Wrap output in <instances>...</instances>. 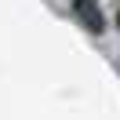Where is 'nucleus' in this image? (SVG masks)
Masks as SVG:
<instances>
[{
    "instance_id": "1",
    "label": "nucleus",
    "mask_w": 120,
    "mask_h": 120,
    "mask_svg": "<svg viewBox=\"0 0 120 120\" xmlns=\"http://www.w3.org/2000/svg\"><path fill=\"white\" fill-rule=\"evenodd\" d=\"M73 11H76V18H80L84 26H87L91 33H102V11H98V4H87V0H73Z\"/></svg>"
},
{
    "instance_id": "2",
    "label": "nucleus",
    "mask_w": 120,
    "mask_h": 120,
    "mask_svg": "<svg viewBox=\"0 0 120 120\" xmlns=\"http://www.w3.org/2000/svg\"><path fill=\"white\" fill-rule=\"evenodd\" d=\"M87 4H98V0H87Z\"/></svg>"
},
{
    "instance_id": "3",
    "label": "nucleus",
    "mask_w": 120,
    "mask_h": 120,
    "mask_svg": "<svg viewBox=\"0 0 120 120\" xmlns=\"http://www.w3.org/2000/svg\"><path fill=\"white\" fill-rule=\"evenodd\" d=\"M116 22H120V15H116Z\"/></svg>"
}]
</instances>
